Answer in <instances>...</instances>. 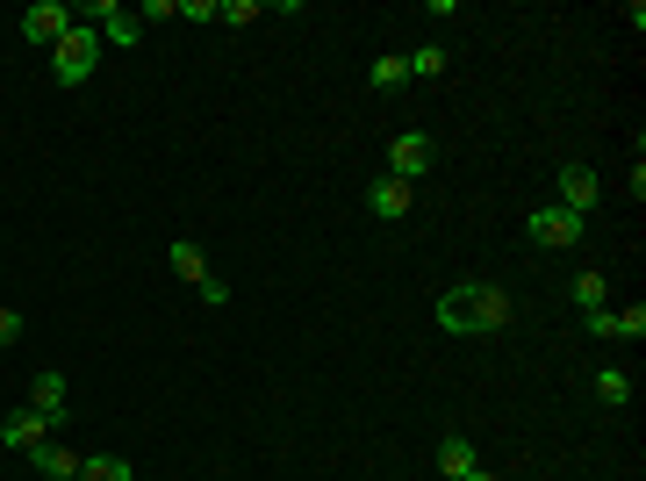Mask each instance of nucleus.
I'll list each match as a JSON object with an SVG mask.
<instances>
[{
    "label": "nucleus",
    "instance_id": "9b49d317",
    "mask_svg": "<svg viewBox=\"0 0 646 481\" xmlns=\"http://www.w3.org/2000/svg\"><path fill=\"white\" fill-rule=\"evenodd\" d=\"M467 467H481L475 438H467V431H453V438H439V474H445V481H459Z\"/></svg>",
    "mask_w": 646,
    "mask_h": 481
},
{
    "label": "nucleus",
    "instance_id": "aec40b11",
    "mask_svg": "<svg viewBox=\"0 0 646 481\" xmlns=\"http://www.w3.org/2000/svg\"><path fill=\"white\" fill-rule=\"evenodd\" d=\"M611 330H618V338H646V302H632V310H611Z\"/></svg>",
    "mask_w": 646,
    "mask_h": 481
},
{
    "label": "nucleus",
    "instance_id": "f8f14e48",
    "mask_svg": "<svg viewBox=\"0 0 646 481\" xmlns=\"http://www.w3.org/2000/svg\"><path fill=\"white\" fill-rule=\"evenodd\" d=\"M80 481H136V467L122 453H80Z\"/></svg>",
    "mask_w": 646,
    "mask_h": 481
},
{
    "label": "nucleus",
    "instance_id": "20e7f679",
    "mask_svg": "<svg viewBox=\"0 0 646 481\" xmlns=\"http://www.w3.org/2000/svg\"><path fill=\"white\" fill-rule=\"evenodd\" d=\"M431 166H439V144L417 137V130H403V137L388 144V172H395V180H409V188H417V180H424Z\"/></svg>",
    "mask_w": 646,
    "mask_h": 481
},
{
    "label": "nucleus",
    "instance_id": "a211bd4d",
    "mask_svg": "<svg viewBox=\"0 0 646 481\" xmlns=\"http://www.w3.org/2000/svg\"><path fill=\"white\" fill-rule=\"evenodd\" d=\"M367 80H374L381 94H395V86H409V58H395V51L374 58V72H367Z\"/></svg>",
    "mask_w": 646,
    "mask_h": 481
},
{
    "label": "nucleus",
    "instance_id": "b1692460",
    "mask_svg": "<svg viewBox=\"0 0 646 481\" xmlns=\"http://www.w3.org/2000/svg\"><path fill=\"white\" fill-rule=\"evenodd\" d=\"M459 481H495V474H489V467H467V474H459Z\"/></svg>",
    "mask_w": 646,
    "mask_h": 481
},
{
    "label": "nucleus",
    "instance_id": "ddd939ff",
    "mask_svg": "<svg viewBox=\"0 0 646 481\" xmlns=\"http://www.w3.org/2000/svg\"><path fill=\"white\" fill-rule=\"evenodd\" d=\"M29 410H44L51 424L65 417V374H58V366H51V374H36V388H29Z\"/></svg>",
    "mask_w": 646,
    "mask_h": 481
},
{
    "label": "nucleus",
    "instance_id": "4be33fe9",
    "mask_svg": "<svg viewBox=\"0 0 646 481\" xmlns=\"http://www.w3.org/2000/svg\"><path fill=\"white\" fill-rule=\"evenodd\" d=\"M15 338H22V310H0V352H8Z\"/></svg>",
    "mask_w": 646,
    "mask_h": 481
},
{
    "label": "nucleus",
    "instance_id": "f257e3e1",
    "mask_svg": "<svg viewBox=\"0 0 646 481\" xmlns=\"http://www.w3.org/2000/svg\"><path fill=\"white\" fill-rule=\"evenodd\" d=\"M503 324H511V294L495 280H453L439 294V330H453V338H489Z\"/></svg>",
    "mask_w": 646,
    "mask_h": 481
},
{
    "label": "nucleus",
    "instance_id": "f03ea898",
    "mask_svg": "<svg viewBox=\"0 0 646 481\" xmlns=\"http://www.w3.org/2000/svg\"><path fill=\"white\" fill-rule=\"evenodd\" d=\"M101 29H94V22H72L65 36H58L51 44V72H58V86H86L94 80V65H101Z\"/></svg>",
    "mask_w": 646,
    "mask_h": 481
},
{
    "label": "nucleus",
    "instance_id": "9d476101",
    "mask_svg": "<svg viewBox=\"0 0 646 481\" xmlns=\"http://www.w3.org/2000/svg\"><path fill=\"white\" fill-rule=\"evenodd\" d=\"M22 460H29L44 481H80V453H72V446H58V438H44V446H36V453H22Z\"/></svg>",
    "mask_w": 646,
    "mask_h": 481
},
{
    "label": "nucleus",
    "instance_id": "412c9836",
    "mask_svg": "<svg viewBox=\"0 0 646 481\" xmlns=\"http://www.w3.org/2000/svg\"><path fill=\"white\" fill-rule=\"evenodd\" d=\"M180 22H216V0H180Z\"/></svg>",
    "mask_w": 646,
    "mask_h": 481
},
{
    "label": "nucleus",
    "instance_id": "5701e85b",
    "mask_svg": "<svg viewBox=\"0 0 646 481\" xmlns=\"http://www.w3.org/2000/svg\"><path fill=\"white\" fill-rule=\"evenodd\" d=\"M194 294H202L208 310H223V302H230V288H223V280H216V274H208V280H202V288H194Z\"/></svg>",
    "mask_w": 646,
    "mask_h": 481
},
{
    "label": "nucleus",
    "instance_id": "dca6fc26",
    "mask_svg": "<svg viewBox=\"0 0 646 481\" xmlns=\"http://www.w3.org/2000/svg\"><path fill=\"white\" fill-rule=\"evenodd\" d=\"M603 302H611V280L596 274V266H589V274H575V310L589 316V310H603Z\"/></svg>",
    "mask_w": 646,
    "mask_h": 481
},
{
    "label": "nucleus",
    "instance_id": "39448f33",
    "mask_svg": "<svg viewBox=\"0 0 646 481\" xmlns=\"http://www.w3.org/2000/svg\"><path fill=\"white\" fill-rule=\"evenodd\" d=\"M51 431H58L51 417L22 402V410H8V417H0V446H8V453H36L44 438H51Z\"/></svg>",
    "mask_w": 646,
    "mask_h": 481
},
{
    "label": "nucleus",
    "instance_id": "423d86ee",
    "mask_svg": "<svg viewBox=\"0 0 646 481\" xmlns=\"http://www.w3.org/2000/svg\"><path fill=\"white\" fill-rule=\"evenodd\" d=\"M94 29H101V44H116V51H136V44H144V15H130L116 0H94Z\"/></svg>",
    "mask_w": 646,
    "mask_h": 481
},
{
    "label": "nucleus",
    "instance_id": "4468645a",
    "mask_svg": "<svg viewBox=\"0 0 646 481\" xmlns=\"http://www.w3.org/2000/svg\"><path fill=\"white\" fill-rule=\"evenodd\" d=\"M172 274L194 280V288L208 280V258H202V244H194V238H172Z\"/></svg>",
    "mask_w": 646,
    "mask_h": 481
},
{
    "label": "nucleus",
    "instance_id": "f3484780",
    "mask_svg": "<svg viewBox=\"0 0 646 481\" xmlns=\"http://www.w3.org/2000/svg\"><path fill=\"white\" fill-rule=\"evenodd\" d=\"M445 65H453V58H445V44H417V51H409V80H439Z\"/></svg>",
    "mask_w": 646,
    "mask_h": 481
},
{
    "label": "nucleus",
    "instance_id": "7ed1b4c3",
    "mask_svg": "<svg viewBox=\"0 0 646 481\" xmlns=\"http://www.w3.org/2000/svg\"><path fill=\"white\" fill-rule=\"evenodd\" d=\"M582 230H589V216H575V208H531V224H525V238L531 244H546V252H575L582 244Z\"/></svg>",
    "mask_w": 646,
    "mask_h": 481
},
{
    "label": "nucleus",
    "instance_id": "6ab92c4d",
    "mask_svg": "<svg viewBox=\"0 0 646 481\" xmlns=\"http://www.w3.org/2000/svg\"><path fill=\"white\" fill-rule=\"evenodd\" d=\"M259 15H266V0H216V22H230V29H244Z\"/></svg>",
    "mask_w": 646,
    "mask_h": 481
},
{
    "label": "nucleus",
    "instance_id": "6e6552de",
    "mask_svg": "<svg viewBox=\"0 0 646 481\" xmlns=\"http://www.w3.org/2000/svg\"><path fill=\"white\" fill-rule=\"evenodd\" d=\"M65 29H72L65 0H36V8H22V36H29V44H58Z\"/></svg>",
    "mask_w": 646,
    "mask_h": 481
},
{
    "label": "nucleus",
    "instance_id": "2eb2a0df",
    "mask_svg": "<svg viewBox=\"0 0 646 481\" xmlns=\"http://www.w3.org/2000/svg\"><path fill=\"white\" fill-rule=\"evenodd\" d=\"M596 402H603V410H625L632 402V374L625 366H603V374H596Z\"/></svg>",
    "mask_w": 646,
    "mask_h": 481
},
{
    "label": "nucleus",
    "instance_id": "0eeeda50",
    "mask_svg": "<svg viewBox=\"0 0 646 481\" xmlns=\"http://www.w3.org/2000/svg\"><path fill=\"white\" fill-rule=\"evenodd\" d=\"M409 180H395V172H381V180H367V216H381V224H403L409 216Z\"/></svg>",
    "mask_w": 646,
    "mask_h": 481
},
{
    "label": "nucleus",
    "instance_id": "1a4fd4ad",
    "mask_svg": "<svg viewBox=\"0 0 646 481\" xmlns=\"http://www.w3.org/2000/svg\"><path fill=\"white\" fill-rule=\"evenodd\" d=\"M596 202H603V188H596V166H575V158H567V166H561V208L589 216Z\"/></svg>",
    "mask_w": 646,
    "mask_h": 481
}]
</instances>
